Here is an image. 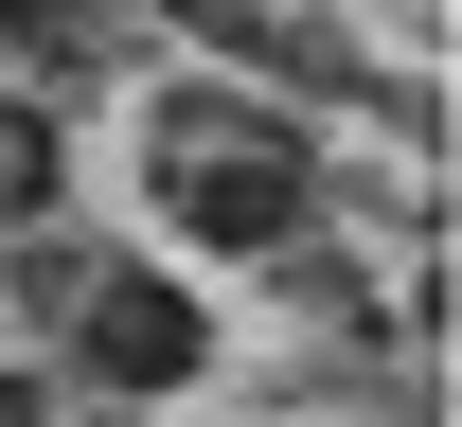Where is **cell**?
Returning <instances> with one entry per match:
<instances>
[{
  "label": "cell",
  "instance_id": "6da1fadb",
  "mask_svg": "<svg viewBox=\"0 0 462 427\" xmlns=\"http://www.w3.org/2000/svg\"><path fill=\"white\" fill-rule=\"evenodd\" d=\"M196 214H214V232H267V214H285V161H267V143L196 161Z\"/></svg>",
  "mask_w": 462,
  "mask_h": 427
}]
</instances>
